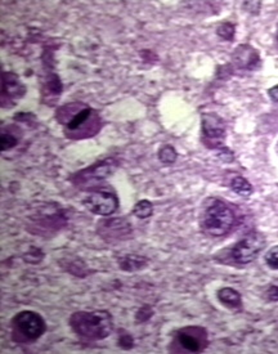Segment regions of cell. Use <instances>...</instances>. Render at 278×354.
<instances>
[{
	"label": "cell",
	"instance_id": "cell-19",
	"mask_svg": "<svg viewBox=\"0 0 278 354\" xmlns=\"http://www.w3.org/2000/svg\"><path fill=\"white\" fill-rule=\"evenodd\" d=\"M0 142H1V151L5 152V151H8V150H10V148L14 147V146H17V143H18V139L15 138L12 133H8V132H5V130H3V133H1V138H0Z\"/></svg>",
	"mask_w": 278,
	"mask_h": 354
},
{
	"label": "cell",
	"instance_id": "cell-15",
	"mask_svg": "<svg viewBox=\"0 0 278 354\" xmlns=\"http://www.w3.org/2000/svg\"><path fill=\"white\" fill-rule=\"evenodd\" d=\"M231 188L242 196H249L253 192V185L250 184V182H247L244 177H235L232 179Z\"/></svg>",
	"mask_w": 278,
	"mask_h": 354
},
{
	"label": "cell",
	"instance_id": "cell-7",
	"mask_svg": "<svg viewBox=\"0 0 278 354\" xmlns=\"http://www.w3.org/2000/svg\"><path fill=\"white\" fill-rule=\"evenodd\" d=\"M202 133L207 139V146L215 148L224 141L226 123L215 114L202 115Z\"/></svg>",
	"mask_w": 278,
	"mask_h": 354
},
{
	"label": "cell",
	"instance_id": "cell-1",
	"mask_svg": "<svg viewBox=\"0 0 278 354\" xmlns=\"http://www.w3.org/2000/svg\"><path fill=\"white\" fill-rule=\"evenodd\" d=\"M59 124L65 125L68 138H89L101 129V119L93 108L83 103H68L58 108L56 114Z\"/></svg>",
	"mask_w": 278,
	"mask_h": 354
},
{
	"label": "cell",
	"instance_id": "cell-23",
	"mask_svg": "<svg viewBox=\"0 0 278 354\" xmlns=\"http://www.w3.org/2000/svg\"><path fill=\"white\" fill-rule=\"evenodd\" d=\"M244 6L246 8L249 12L257 14L259 12V6H260V1H245Z\"/></svg>",
	"mask_w": 278,
	"mask_h": 354
},
{
	"label": "cell",
	"instance_id": "cell-20",
	"mask_svg": "<svg viewBox=\"0 0 278 354\" xmlns=\"http://www.w3.org/2000/svg\"><path fill=\"white\" fill-rule=\"evenodd\" d=\"M216 32H218V35H219L222 39L232 40L233 36H235V25H232V23H229V22H227V23H222V25L218 27Z\"/></svg>",
	"mask_w": 278,
	"mask_h": 354
},
{
	"label": "cell",
	"instance_id": "cell-21",
	"mask_svg": "<svg viewBox=\"0 0 278 354\" xmlns=\"http://www.w3.org/2000/svg\"><path fill=\"white\" fill-rule=\"evenodd\" d=\"M266 262L272 269H278V246L272 247L266 255Z\"/></svg>",
	"mask_w": 278,
	"mask_h": 354
},
{
	"label": "cell",
	"instance_id": "cell-4",
	"mask_svg": "<svg viewBox=\"0 0 278 354\" xmlns=\"http://www.w3.org/2000/svg\"><path fill=\"white\" fill-rule=\"evenodd\" d=\"M12 326L15 334L21 335L26 342H35L45 333L46 325L44 318L36 312L23 311L13 318Z\"/></svg>",
	"mask_w": 278,
	"mask_h": 354
},
{
	"label": "cell",
	"instance_id": "cell-25",
	"mask_svg": "<svg viewBox=\"0 0 278 354\" xmlns=\"http://www.w3.org/2000/svg\"><path fill=\"white\" fill-rule=\"evenodd\" d=\"M268 94H269V97L273 99V101L278 102V85L271 88V89L268 90Z\"/></svg>",
	"mask_w": 278,
	"mask_h": 354
},
{
	"label": "cell",
	"instance_id": "cell-22",
	"mask_svg": "<svg viewBox=\"0 0 278 354\" xmlns=\"http://www.w3.org/2000/svg\"><path fill=\"white\" fill-rule=\"evenodd\" d=\"M119 343H120V345L124 349H130L134 345L133 338H132L130 335H128V334L121 335L120 338H119Z\"/></svg>",
	"mask_w": 278,
	"mask_h": 354
},
{
	"label": "cell",
	"instance_id": "cell-6",
	"mask_svg": "<svg viewBox=\"0 0 278 354\" xmlns=\"http://www.w3.org/2000/svg\"><path fill=\"white\" fill-rule=\"evenodd\" d=\"M264 247H266L264 236L259 232H253L237 242V245L232 250V258L237 263L246 264L255 260Z\"/></svg>",
	"mask_w": 278,
	"mask_h": 354
},
{
	"label": "cell",
	"instance_id": "cell-11",
	"mask_svg": "<svg viewBox=\"0 0 278 354\" xmlns=\"http://www.w3.org/2000/svg\"><path fill=\"white\" fill-rule=\"evenodd\" d=\"M99 234L107 241L114 238L125 237V234L130 232V225L121 218L108 219L98 225Z\"/></svg>",
	"mask_w": 278,
	"mask_h": 354
},
{
	"label": "cell",
	"instance_id": "cell-13",
	"mask_svg": "<svg viewBox=\"0 0 278 354\" xmlns=\"http://www.w3.org/2000/svg\"><path fill=\"white\" fill-rule=\"evenodd\" d=\"M218 299L222 304L227 305L229 308H238L241 307L242 299L240 293H237L235 289L231 287H224L218 291Z\"/></svg>",
	"mask_w": 278,
	"mask_h": 354
},
{
	"label": "cell",
	"instance_id": "cell-10",
	"mask_svg": "<svg viewBox=\"0 0 278 354\" xmlns=\"http://www.w3.org/2000/svg\"><path fill=\"white\" fill-rule=\"evenodd\" d=\"M26 89L19 81L18 76L13 72L3 74V88H1V105H5L6 99H9V105H13L14 99L23 97Z\"/></svg>",
	"mask_w": 278,
	"mask_h": 354
},
{
	"label": "cell",
	"instance_id": "cell-2",
	"mask_svg": "<svg viewBox=\"0 0 278 354\" xmlns=\"http://www.w3.org/2000/svg\"><path fill=\"white\" fill-rule=\"evenodd\" d=\"M70 326L84 339L101 340L112 333L114 321L106 311L76 312L70 318Z\"/></svg>",
	"mask_w": 278,
	"mask_h": 354
},
{
	"label": "cell",
	"instance_id": "cell-26",
	"mask_svg": "<svg viewBox=\"0 0 278 354\" xmlns=\"http://www.w3.org/2000/svg\"><path fill=\"white\" fill-rule=\"evenodd\" d=\"M277 39H278V31H277Z\"/></svg>",
	"mask_w": 278,
	"mask_h": 354
},
{
	"label": "cell",
	"instance_id": "cell-14",
	"mask_svg": "<svg viewBox=\"0 0 278 354\" xmlns=\"http://www.w3.org/2000/svg\"><path fill=\"white\" fill-rule=\"evenodd\" d=\"M120 268L127 272H136L144 268L147 265V259L139 255H127L120 259Z\"/></svg>",
	"mask_w": 278,
	"mask_h": 354
},
{
	"label": "cell",
	"instance_id": "cell-3",
	"mask_svg": "<svg viewBox=\"0 0 278 354\" xmlns=\"http://www.w3.org/2000/svg\"><path fill=\"white\" fill-rule=\"evenodd\" d=\"M236 222L235 212L223 201L216 200L207 207L202 218V228L211 236H223Z\"/></svg>",
	"mask_w": 278,
	"mask_h": 354
},
{
	"label": "cell",
	"instance_id": "cell-17",
	"mask_svg": "<svg viewBox=\"0 0 278 354\" xmlns=\"http://www.w3.org/2000/svg\"><path fill=\"white\" fill-rule=\"evenodd\" d=\"M153 212V205L148 200H142L136 203L133 209V214L139 219L149 218Z\"/></svg>",
	"mask_w": 278,
	"mask_h": 354
},
{
	"label": "cell",
	"instance_id": "cell-16",
	"mask_svg": "<svg viewBox=\"0 0 278 354\" xmlns=\"http://www.w3.org/2000/svg\"><path fill=\"white\" fill-rule=\"evenodd\" d=\"M44 90L48 92V96H59V93L62 92V83L56 74H52L48 76V79H46L45 81V85H44Z\"/></svg>",
	"mask_w": 278,
	"mask_h": 354
},
{
	"label": "cell",
	"instance_id": "cell-18",
	"mask_svg": "<svg viewBox=\"0 0 278 354\" xmlns=\"http://www.w3.org/2000/svg\"><path fill=\"white\" fill-rule=\"evenodd\" d=\"M176 151L174 150L173 146L165 145L160 148L158 151V159L162 164H173L176 160Z\"/></svg>",
	"mask_w": 278,
	"mask_h": 354
},
{
	"label": "cell",
	"instance_id": "cell-24",
	"mask_svg": "<svg viewBox=\"0 0 278 354\" xmlns=\"http://www.w3.org/2000/svg\"><path fill=\"white\" fill-rule=\"evenodd\" d=\"M267 298L271 302H278V286H271L267 291Z\"/></svg>",
	"mask_w": 278,
	"mask_h": 354
},
{
	"label": "cell",
	"instance_id": "cell-9",
	"mask_svg": "<svg viewBox=\"0 0 278 354\" xmlns=\"http://www.w3.org/2000/svg\"><path fill=\"white\" fill-rule=\"evenodd\" d=\"M115 169L114 160L108 159V160L102 161V163L96 164L94 167H90L85 169L84 172H80L77 176H75V182L76 183H88L92 180H101V179H106Z\"/></svg>",
	"mask_w": 278,
	"mask_h": 354
},
{
	"label": "cell",
	"instance_id": "cell-12",
	"mask_svg": "<svg viewBox=\"0 0 278 354\" xmlns=\"http://www.w3.org/2000/svg\"><path fill=\"white\" fill-rule=\"evenodd\" d=\"M233 59L238 67L246 70H257L260 65L259 53L249 44H242L238 46L233 53Z\"/></svg>",
	"mask_w": 278,
	"mask_h": 354
},
{
	"label": "cell",
	"instance_id": "cell-5",
	"mask_svg": "<svg viewBox=\"0 0 278 354\" xmlns=\"http://www.w3.org/2000/svg\"><path fill=\"white\" fill-rule=\"evenodd\" d=\"M83 203L90 212L102 216L111 215L119 207L118 196L107 189H94L89 192Z\"/></svg>",
	"mask_w": 278,
	"mask_h": 354
},
{
	"label": "cell",
	"instance_id": "cell-8",
	"mask_svg": "<svg viewBox=\"0 0 278 354\" xmlns=\"http://www.w3.org/2000/svg\"><path fill=\"white\" fill-rule=\"evenodd\" d=\"M178 342L185 351L197 353L206 345V333L200 327H187L178 333Z\"/></svg>",
	"mask_w": 278,
	"mask_h": 354
}]
</instances>
